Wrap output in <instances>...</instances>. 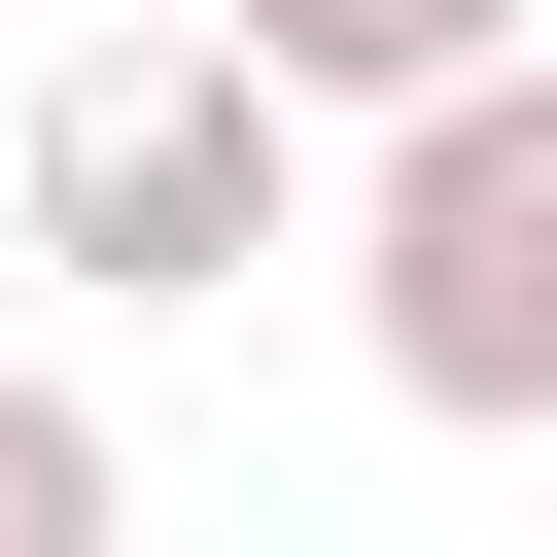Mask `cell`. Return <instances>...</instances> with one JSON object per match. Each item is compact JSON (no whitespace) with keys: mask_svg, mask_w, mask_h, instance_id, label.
Segmentation results:
<instances>
[{"mask_svg":"<svg viewBox=\"0 0 557 557\" xmlns=\"http://www.w3.org/2000/svg\"><path fill=\"white\" fill-rule=\"evenodd\" d=\"M348 139H383V209H348L383 383H418L453 453H522V418H557V35H487V70H418V104H348Z\"/></svg>","mask_w":557,"mask_h":557,"instance_id":"cell-1","label":"cell"},{"mask_svg":"<svg viewBox=\"0 0 557 557\" xmlns=\"http://www.w3.org/2000/svg\"><path fill=\"white\" fill-rule=\"evenodd\" d=\"M35 278L244 313V278H278V70H244V35H104V70L35 104Z\"/></svg>","mask_w":557,"mask_h":557,"instance_id":"cell-2","label":"cell"},{"mask_svg":"<svg viewBox=\"0 0 557 557\" xmlns=\"http://www.w3.org/2000/svg\"><path fill=\"white\" fill-rule=\"evenodd\" d=\"M174 35H244V70H278V139H348V104H418V70H487L522 0H174Z\"/></svg>","mask_w":557,"mask_h":557,"instance_id":"cell-3","label":"cell"},{"mask_svg":"<svg viewBox=\"0 0 557 557\" xmlns=\"http://www.w3.org/2000/svg\"><path fill=\"white\" fill-rule=\"evenodd\" d=\"M139 522V453H104V383H0V557H104Z\"/></svg>","mask_w":557,"mask_h":557,"instance_id":"cell-4","label":"cell"}]
</instances>
